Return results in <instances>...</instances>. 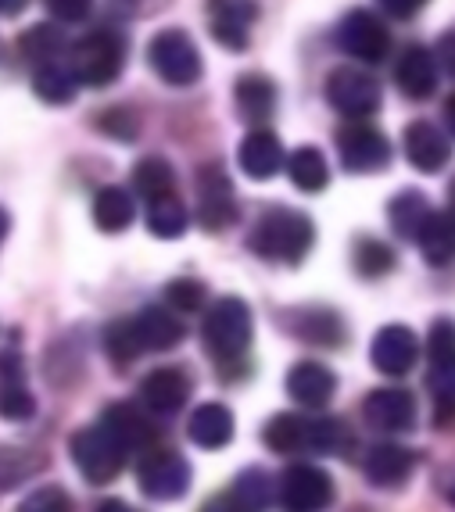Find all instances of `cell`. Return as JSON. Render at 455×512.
Wrapping results in <instances>:
<instances>
[{"instance_id": "1", "label": "cell", "mask_w": 455, "mask_h": 512, "mask_svg": "<svg viewBox=\"0 0 455 512\" xmlns=\"http://www.w3.org/2000/svg\"><path fill=\"white\" fill-rule=\"evenodd\" d=\"M312 244H316V226L298 208H269L248 233V248L258 258L280 265H298L312 251Z\"/></svg>"}, {"instance_id": "2", "label": "cell", "mask_w": 455, "mask_h": 512, "mask_svg": "<svg viewBox=\"0 0 455 512\" xmlns=\"http://www.w3.org/2000/svg\"><path fill=\"white\" fill-rule=\"evenodd\" d=\"M251 308L244 298H219L208 308L205 326H201V337H205V348L219 366H230V362L244 359L251 348Z\"/></svg>"}, {"instance_id": "3", "label": "cell", "mask_w": 455, "mask_h": 512, "mask_svg": "<svg viewBox=\"0 0 455 512\" xmlns=\"http://www.w3.org/2000/svg\"><path fill=\"white\" fill-rule=\"evenodd\" d=\"M126 65V43L115 29H94L72 47V76L83 86H112Z\"/></svg>"}, {"instance_id": "4", "label": "cell", "mask_w": 455, "mask_h": 512, "mask_svg": "<svg viewBox=\"0 0 455 512\" xmlns=\"http://www.w3.org/2000/svg\"><path fill=\"white\" fill-rule=\"evenodd\" d=\"M69 452H72V462H76V470L83 473L90 484H112L129 459L126 448H122L101 423H97V427H83L79 434H72Z\"/></svg>"}, {"instance_id": "5", "label": "cell", "mask_w": 455, "mask_h": 512, "mask_svg": "<svg viewBox=\"0 0 455 512\" xmlns=\"http://www.w3.org/2000/svg\"><path fill=\"white\" fill-rule=\"evenodd\" d=\"M147 61L158 72V79L169 86H194L201 79V51L183 29H162L147 47Z\"/></svg>"}, {"instance_id": "6", "label": "cell", "mask_w": 455, "mask_h": 512, "mask_svg": "<svg viewBox=\"0 0 455 512\" xmlns=\"http://www.w3.org/2000/svg\"><path fill=\"white\" fill-rule=\"evenodd\" d=\"M327 101L344 119H370L384 104V90H380V79L373 72L341 65L327 76Z\"/></svg>"}, {"instance_id": "7", "label": "cell", "mask_w": 455, "mask_h": 512, "mask_svg": "<svg viewBox=\"0 0 455 512\" xmlns=\"http://www.w3.org/2000/svg\"><path fill=\"white\" fill-rule=\"evenodd\" d=\"M337 47H341L348 58L362 61V65H377V61L387 58L391 51V33L387 26L380 22V15L366 8H355L337 22V33H334Z\"/></svg>"}, {"instance_id": "8", "label": "cell", "mask_w": 455, "mask_h": 512, "mask_svg": "<svg viewBox=\"0 0 455 512\" xmlns=\"http://www.w3.org/2000/svg\"><path fill=\"white\" fill-rule=\"evenodd\" d=\"M337 154H341V165L348 172H380L391 162V140L380 133L377 126L362 119H352L348 126L337 129Z\"/></svg>"}, {"instance_id": "9", "label": "cell", "mask_w": 455, "mask_h": 512, "mask_svg": "<svg viewBox=\"0 0 455 512\" xmlns=\"http://www.w3.org/2000/svg\"><path fill=\"white\" fill-rule=\"evenodd\" d=\"M137 480H140V491L147 498H155V502H176L190 491V462L183 459L180 452H147L137 466Z\"/></svg>"}, {"instance_id": "10", "label": "cell", "mask_w": 455, "mask_h": 512, "mask_svg": "<svg viewBox=\"0 0 455 512\" xmlns=\"http://www.w3.org/2000/svg\"><path fill=\"white\" fill-rule=\"evenodd\" d=\"M334 502V477L319 466L298 462L280 477V505L287 512H323Z\"/></svg>"}, {"instance_id": "11", "label": "cell", "mask_w": 455, "mask_h": 512, "mask_svg": "<svg viewBox=\"0 0 455 512\" xmlns=\"http://www.w3.org/2000/svg\"><path fill=\"white\" fill-rule=\"evenodd\" d=\"M198 222L208 233H223L237 222V197L219 165L198 172Z\"/></svg>"}, {"instance_id": "12", "label": "cell", "mask_w": 455, "mask_h": 512, "mask_svg": "<svg viewBox=\"0 0 455 512\" xmlns=\"http://www.w3.org/2000/svg\"><path fill=\"white\" fill-rule=\"evenodd\" d=\"M362 416L373 430L402 434V430H413L416 423V398L405 387H380V391L366 394Z\"/></svg>"}, {"instance_id": "13", "label": "cell", "mask_w": 455, "mask_h": 512, "mask_svg": "<svg viewBox=\"0 0 455 512\" xmlns=\"http://www.w3.org/2000/svg\"><path fill=\"white\" fill-rule=\"evenodd\" d=\"M370 359L384 376H405L420 359V341H416V333L409 326L391 323L373 337Z\"/></svg>"}, {"instance_id": "14", "label": "cell", "mask_w": 455, "mask_h": 512, "mask_svg": "<svg viewBox=\"0 0 455 512\" xmlns=\"http://www.w3.org/2000/svg\"><path fill=\"white\" fill-rule=\"evenodd\" d=\"M0 416L11 423H26L36 416V398L26 387V366L15 348L0 351Z\"/></svg>"}, {"instance_id": "15", "label": "cell", "mask_w": 455, "mask_h": 512, "mask_svg": "<svg viewBox=\"0 0 455 512\" xmlns=\"http://www.w3.org/2000/svg\"><path fill=\"white\" fill-rule=\"evenodd\" d=\"M405 158L409 165L420 172H441L452 158V144H448L445 129L434 126V122L420 119L405 126Z\"/></svg>"}, {"instance_id": "16", "label": "cell", "mask_w": 455, "mask_h": 512, "mask_svg": "<svg viewBox=\"0 0 455 512\" xmlns=\"http://www.w3.org/2000/svg\"><path fill=\"white\" fill-rule=\"evenodd\" d=\"M101 427L108 430L126 452H144V448H151V444L158 441V430H155V423H151V416H144L137 405H129V402L108 405L101 416Z\"/></svg>"}, {"instance_id": "17", "label": "cell", "mask_w": 455, "mask_h": 512, "mask_svg": "<svg viewBox=\"0 0 455 512\" xmlns=\"http://www.w3.org/2000/svg\"><path fill=\"white\" fill-rule=\"evenodd\" d=\"M190 398V376L183 369H155V373L144 376L140 384V402H144L147 412H158V416H172L180 412Z\"/></svg>"}, {"instance_id": "18", "label": "cell", "mask_w": 455, "mask_h": 512, "mask_svg": "<svg viewBox=\"0 0 455 512\" xmlns=\"http://www.w3.org/2000/svg\"><path fill=\"white\" fill-rule=\"evenodd\" d=\"M212 36L226 51H248V26L258 18L255 0H208Z\"/></svg>"}, {"instance_id": "19", "label": "cell", "mask_w": 455, "mask_h": 512, "mask_svg": "<svg viewBox=\"0 0 455 512\" xmlns=\"http://www.w3.org/2000/svg\"><path fill=\"white\" fill-rule=\"evenodd\" d=\"M284 158V144H280V137L269 126L251 129L241 144V154H237L244 176H251V180H273L276 172L284 169Z\"/></svg>"}, {"instance_id": "20", "label": "cell", "mask_w": 455, "mask_h": 512, "mask_svg": "<svg viewBox=\"0 0 455 512\" xmlns=\"http://www.w3.org/2000/svg\"><path fill=\"white\" fill-rule=\"evenodd\" d=\"M438 61L427 47H409L395 65V83L409 101H430L438 90Z\"/></svg>"}, {"instance_id": "21", "label": "cell", "mask_w": 455, "mask_h": 512, "mask_svg": "<svg viewBox=\"0 0 455 512\" xmlns=\"http://www.w3.org/2000/svg\"><path fill=\"white\" fill-rule=\"evenodd\" d=\"M334 391H337V376L323 362H298L287 373V394H291L301 409H323V405H330Z\"/></svg>"}, {"instance_id": "22", "label": "cell", "mask_w": 455, "mask_h": 512, "mask_svg": "<svg viewBox=\"0 0 455 512\" xmlns=\"http://www.w3.org/2000/svg\"><path fill=\"white\" fill-rule=\"evenodd\" d=\"M133 330H137V341L144 351H169L183 341V323L180 316H172L169 308L162 305H147L133 316Z\"/></svg>"}, {"instance_id": "23", "label": "cell", "mask_w": 455, "mask_h": 512, "mask_svg": "<svg viewBox=\"0 0 455 512\" xmlns=\"http://www.w3.org/2000/svg\"><path fill=\"white\" fill-rule=\"evenodd\" d=\"M413 452L409 448H402V444H377L370 455H366V480H370L373 487H387V491H395V487H402L405 480L413 477Z\"/></svg>"}, {"instance_id": "24", "label": "cell", "mask_w": 455, "mask_h": 512, "mask_svg": "<svg viewBox=\"0 0 455 512\" xmlns=\"http://www.w3.org/2000/svg\"><path fill=\"white\" fill-rule=\"evenodd\" d=\"M291 333L305 344H316V348H341L344 319L337 316L334 308H298V312H291Z\"/></svg>"}, {"instance_id": "25", "label": "cell", "mask_w": 455, "mask_h": 512, "mask_svg": "<svg viewBox=\"0 0 455 512\" xmlns=\"http://www.w3.org/2000/svg\"><path fill=\"white\" fill-rule=\"evenodd\" d=\"M233 97H237V111L248 126H269L276 111V83L258 72H248V76L237 79L233 86Z\"/></svg>"}, {"instance_id": "26", "label": "cell", "mask_w": 455, "mask_h": 512, "mask_svg": "<svg viewBox=\"0 0 455 512\" xmlns=\"http://www.w3.org/2000/svg\"><path fill=\"white\" fill-rule=\"evenodd\" d=\"M187 434H190V441L198 444V448H205V452H219V448H226V444L233 441V412L219 402L201 405V409H194V416H190Z\"/></svg>"}, {"instance_id": "27", "label": "cell", "mask_w": 455, "mask_h": 512, "mask_svg": "<svg viewBox=\"0 0 455 512\" xmlns=\"http://www.w3.org/2000/svg\"><path fill=\"white\" fill-rule=\"evenodd\" d=\"M33 90L43 104H72L76 101V76H72L69 65H61V61H47V65H33Z\"/></svg>"}, {"instance_id": "28", "label": "cell", "mask_w": 455, "mask_h": 512, "mask_svg": "<svg viewBox=\"0 0 455 512\" xmlns=\"http://www.w3.org/2000/svg\"><path fill=\"white\" fill-rule=\"evenodd\" d=\"M262 441H266L276 455L305 452V448H309V419L294 416V412H280V416H273L266 423Z\"/></svg>"}, {"instance_id": "29", "label": "cell", "mask_w": 455, "mask_h": 512, "mask_svg": "<svg viewBox=\"0 0 455 512\" xmlns=\"http://www.w3.org/2000/svg\"><path fill=\"white\" fill-rule=\"evenodd\" d=\"M287 162V172H291V183L305 194H319V190H327L330 183V169H327V158L319 147H298Z\"/></svg>"}, {"instance_id": "30", "label": "cell", "mask_w": 455, "mask_h": 512, "mask_svg": "<svg viewBox=\"0 0 455 512\" xmlns=\"http://www.w3.org/2000/svg\"><path fill=\"white\" fill-rule=\"evenodd\" d=\"M133 215H137V208H133V197H129V190H122V187L97 190V197H94V222H97V230L122 233L129 222H133Z\"/></svg>"}, {"instance_id": "31", "label": "cell", "mask_w": 455, "mask_h": 512, "mask_svg": "<svg viewBox=\"0 0 455 512\" xmlns=\"http://www.w3.org/2000/svg\"><path fill=\"white\" fill-rule=\"evenodd\" d=\"M416 244H420L423 258L430 265H448L452 262V215L448 212H434L423 219L420 233H416Z\"/></svg>"}, {"instance_id": "32", "label": "cell", "mask_w": 455, "mask_h": 512, "mask_svg": "<svg viewBox=\"0 0 455 512\" xmlns=\"http://www.w3.org/2000/svg\"><path fill=\"white\" fill-rule=\"evenodd\" d=\"M427 215H430V205L420 190H402V194H395L391 197V205H387L391 230H395L402 240H416V233H420Z\"/></svg>"}, {"instance_id": "33", "label": "cell", "mask_w": 455, "mask_h": 512, "mask_svg": "<svg viewBox=\"0 0 455 512\" xmlns=\"http://www.w3.org/2000/svg\"><path fill=\"white\" fill-rule=\"evenodd\" d=\"M65 47H69V40H65V33H61L58 26H51V22H40V26L26 29V33L18 36V51L26 54V58L33 61V65L61 61Z\"/></svg>"}, {"instance_id": "34", "label": "cell", "mask_w": 455, "mask_h": 512, "mask_svg": "<svg viewBox=\"0 0 455 512\" xmlns=\"http://www.w3.org/2000/svg\"><path fill=\"white\" fill-rule=\"evenodd\" d=\"M133 187L144 201H158V197L176 194V172L165 158L151 154V158H140L137 169H133Z\"/></svg>"}, {"instance_id": "35", "label": "cell", "mask_w": 455, "mask_h": 512, "mask_svg": "<svg viewBox=\"0 0 455 512\" xmlns=\"http://www.w3.org/2000/svg\"><path fill=\"white\" fill-rule=\"evenodd\" d=\"M147 230L162 240H176L187 230V208L176 194L158 197V201H147Z\"/></svg>"}, {"instance_id": "36", "label": "cell", "mask_w": 455, "mask_h": 512, "mask_svg": "<svg viewBox=\"0 0 455 512\" xmlns=\"http://www.w3.org/2000/svg\"><path fill=\"white\" fill-rule=\"evenodd\" d=\"M36 470H43V459L36 452L0 444V491H11V487L26 484Z\"/></svg>"}, {"instance_id": "37", "label": "cell", "mask_w": 455, "mask_h": 512, "mask_svg": "<svg viewBox=\"0 0 455 512\" xmlns=\"http://www.w3.org/2000/svg\"><path fill=\"white\" fill-rule=\"evenodd\" d=\"M104 351H108V359L115 366H129V362H137L144 355V348L137 341V330H133V319L108 323V330H104Z\"/></svg>"}, {"instance_id": "38", "label": "cell", "mask_w": 455, "mask_h": 512, "mask_svg": "<svg viewBox=\"0 0 455 512\" xmlns=\"http://www.w3.org/2000/svg\"><path fill=\"white\" fill-rule=\"evenodd\" d=\"M355 269H359V276H366V280H380V276H387L395 269V251L387 248L384 240L362 237L359 244H355Z\"/></svg>"}, {"instance_id": "39", "label": "cell", "mask_w": 455, "mask_h": 512, "mask_svg": "<svg viewBox=\"0 0 455 512\" xmlns=\"http://www.w3.org/2000/svg\"><path fill=\"white\" fill-rule=\"evenodd\" d=\"M348 444H352V434L341 419H309V452L341 455L348 452Z\"/></svg>"}, {"instance_id": "40", "label": "cell", "mask_w": 455, "mask_h": 512, "mask_svg": "<svg viewBox=\"0 0 455 512\" xmlns=\"http://www.w3.org/2000/svg\"><path fill=\"white\" fill-rule=\"evenodd\" d=\"M165 301H169L176 312H201L208 301V291L201 280H190V276H180L165 287Z\"/></svg>"}, {"instance_id": "41", "label": "cell", "mask_w": 455, "mask_h": 512, "mask_svg": "<svg viewBox=\"0 0 455 512\" xmlns=\"http://www.w3.org/2000/svg\"><path fill=\"white\" fill-rule=\"evenodd\" d=\"M233 491H237L255 512H262L269 505V477L262 470H244L241 477L233 480Z\"/></svg>"}, {"instance_id": "42", "label": "cell", "mask_w": 455, "mask_h": 512, "mask_svg": "<svg viewBox=\"0 0 455 512\" xmlns=\"http://www.w3.org/2000/svg\"><path fill=\"white\" fill-rule=\"evenodd\" d=\"M18 512H72V498L65 487H36L33 495L18 505Z\"/></svg>"}, {"instance_id": "43", "label": "cell", "mask_w": 455, "mask_h": 512, "mask_svg": "<svg viewBox=\"0 0 455 512\" xmlns=\"http://www.w3.org/2000/svg\"><path fill=\"white\" fill-rule=\"evenodd\" d=\"M101 129L112 140H137V119H133L129 111H122V108L104 111V115H101Z\"/></svg>"}, {"instance_id": "44", "label": "cell", "mask_w": 455, "mask_h": 512, "mask_svg": "<svg viewBox=\"0 0 455 512\" xmlns=\"http://www.w3.org/2000/svg\"><path fill=\"white\" fill-rule=\"evenodd\" d=\"M58 22H83L94 11V0H43Z\"/></svg>"}, {"instance_id": "45", "label": "cell", "mask_w": 455, "mask_h": 512, "mask_svg": "<svg viewBox=\"0 0 455 512\" xmlns=\"http://www.w3.org/2000/svg\"><path fill=\"white\" fill-rule=\"evenodd\" d=\"M201 512H255V509L230 487V491H223V495H215L212 502L201 505Z\"/></svg>"}, {"instance_id": "46", "label": "cell", "mask_w": 455, "mask_h": 512, "mask_svg": "<svg viewBox=\"0 0 455 512\" xmlns=\"http://www.w3.org/2000/svg\"><path fill=\"white\" fill-rule=\"evenodd\" d=\"M377 4H380V11L391 18H413L427 0H377Z\"/></svg>"}, {"instance_id": "47", "label": "cell", "mask_w": 455, "mask_h": 512, "mask_svg": "<svg viewBox=\"0 0 455 512\" xmlns=\"http://www.w3.org/2000/svg\"><path fill=\"white\" fill-rule=\"evenodd\" d=\"M445 76H452V33L441 36V65H438Z\"/></svg>"}, {"instance_id": "48", "label": "cell", "mask_w": 455, "mask_h": 512, "mask_svg": "<svg viewBox=\"0 0 455 512\" xmlns=\"http://www.w3.org/2000/svg\"><path fill=\"white\" fill-rule=\"evenodd\" d=\"M29 0H0V18H15L26 11Z\"/></svg>"}, {"instance_id": "49", "label": "cell", "mask_w": 455, "mask_h": 512, "mask_svg": "<svg viewBox=\"0 0 455 512\" xmlns=\"http://www.w3.org/2000/svg\"><path fill=\"white\" fill-rule=\"evenodd\" d=\"M94 512H137V509H133V505H126V502H119V498H104Z\"/></svg>"}, {"instance_id": "50", "label": "cell", "mask_w": 455, "mask_h": 512, "mask_svg": "<svg viewBox=\"0 0 455 512\" xmlns=\"http://www.w3.org/2000/svg\"><path fill=\"white\" fill-rule=\"evenodd\" d=\"M8 230H11V219H8V212L0 208V244H4V237H8Z\"/></svg>"}]
</instances>
